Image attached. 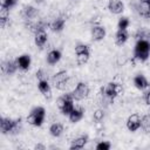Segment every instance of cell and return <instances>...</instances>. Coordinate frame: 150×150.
I'll list each match as a JSON object with an SVG mask.
<instances>
[{"label": "cell", "instance_id": "cell-23", "mask_svg": "<svg viewBox=\"0 0 150 150\" xmlns=\"http://www.w3.org/2000/svg\"><path fill=\"white\" fill-rule=\"evenodd\" d=\"M49 132L53 137H59L63 132V125L61 123H53L49 127Z\"/></svg>", "mask_w": 150, "mask_h": 150}, {"label": "cell", "instance_id": "cell-31", "mask_svg": "<svg viewBox=\"0 0 150 150\" xmlns=\"http://www.w3.org/2000/svg\"><path fill=\"white\" fill-rule=\"evenodd\" d=\"M36 77H38L39 80H47V79L45 77V74H43V70H42V69H40V70L36 71Z\"/></svg>", "mask_w": 150, "mask_h": 150}, {"label": "cell", "instance_id": "cell-4", "mask_svg": "<svg viewBox=\"0 0 150 150\" xmlns=\"http://www.w3.org/2000/svg\"><path fill=\"white\" fill-rule=\"evenodd\" d=\"M21 123V118H9V117H2L1 122H0V128L2 134H7V132H18L19 130V125Z\"/></svg>", "mask_w": 150, "mask_h": 150}, {"label": "cell", "instance_id": "cell-28", "mask_svg": "<svg viewBox=\"0 0 150 150\" xmlns=\"http://www.w3.org/2000/svg\"><path fill=\"white\" fill-rule=\"evenodd\" d=\"M149 35H150V32H149L148 29H145V28H141V29L137 32L136 38L139 40V39H144V38H146V36H149Z\"/></svg>", "mask_w": 150, "mask_h": 150}, {"label": "cell", "instance_id": "cell-19", "mask_svg": "<svg viewBox=\"0 0 150 150\" xmlns=\"http://www.w3.org/2000/svg\"><path fill=\"white\" fill-rule=\"evenodd\" d=\"M134 84H135V87H136L137 89L143 90V89H145V88L149 86V82H148V80L145 79V76H143V75H137V76H135V79H134Z\"/></svg>", "mask_w": 150, "mask_h": 150}, {"label": "cell", "instance_id": "cell-10", "mask_svg": "<svg viewBox=\"0 0 150 150\" xmlns=\"http://www.w3.org/2000/svg\"><path fill=\"white\" fill-rule=\"evenodd\" d=\"M38 88H39V90L41 91V94L47 100H50L52 98V88H50V84L48 83V80H39Z\"/></svg>", "mask_w": 150, "mask_h": 150}, {"label": "cell", "instance_id": "cell-32", "mask_svg": "<svg viewBox=\"0 0 150 150\" xmlns=\"http://www.w3.org/2000/svg\"><path fill=\"white\" fill-rule=\"evenodd\" d=\"M8 20V15H5V16H0V23H1V27L4 28L6 26V22Z\"/></svg>", "mask_w": 150, "mask_h": 150}, {"label": "cell", "instance_id": "cell-34", "mask_svg": "<svg viewBox=\"0 0 150 150\" xmlns=\"http://www.w3.org/2000/svg\"><path fill=\"white\" fill-rule=\"evenodd\" d=\"M34 149H42V150H45V149H46V146H45V145H42V144H36V145L34 146Z\"/></svg>", "mask_w": 150, "mask_h": 150}, {"label": "cell", "instance_id": "cell-9", "mask_svg": "<svg viewBox=\"0 0 150 150\" xmlns=\"http://www.w3.org/2000/svg\"><path fill=\"white\" fill-rule=\"evenodd\" d=\"M127 128L130 130V131H136L141 128V117L138 114H132L128 117L127 120Z\"/></svg>", "mask_w": 150, "mask_h": 150}, {"label": "cell", "instance_id": "cell-15", "mask_svg": "<svg viewBox=\"0 0 150 150\" xmlns=\"http://www.w3.org/2000/svg\"><path fill=\"white\" fill-rule=\"evenodd\" d=\"M128 38H129V34H128L127 29H118L115 35V43L117 46H122L123 43L127 42Z\"/></svg>", "mask_w": 150, "mask_h": 150}, {"label": "cell", "instance_id": "cell-21", "mask_svg": "<svg viewBox=\"0 0 150 150\" xmlns=\"http://www.w3.org/2000/svg\"><path fill=\"white\" fill-rule=\"evenodd\" d=\"M60 59H61V53H60V50H57V49L50 50V52L48 53V55H47V62H48L49 64H55V63H57V62L60 61Z\"/></svg>", "mask_w": 150, "mask_h": 150}, {"label": "cell", "instance_id": "cell-11", "mask_svg": "<svg viewBox=\"0 0 150 150\" xmlns=\"http://www.w3.org/2000/svg\"><path fill=\"white\" fill-rule=\"evenodd\" d=\"M108 9L112 14H121L124 9V5L121 0H109L108 2Z\"/></svg>", "mask_w": 150, "mask_h": 150}, {"label": "cell", "instance_id": "cell-7", "mask_svg": "<svg viewBox=\"0 0 150 150\" xmlns=\"http://www.w3.org/2000/svg\"><path fill=\"white\" fill-rule=\"evenodd\" d=\"M122 86L120 83L116 82H109L105 88H104V94L107 97H109L110 100H114L115 97H117L121 93H122Z\"/></svg>", "mask_w": 150, "mask_h": 150}, {"label": "cell", "instance_id": "cell-30", "mask_svg": "<svg viewBox=\"0 0 150 150\" xmlns=\"http://www.w3.org/2000/svg\"><path fill=\"white\" fill-rule=\"evenodd\" d=\"M103 116H104V114H103L102 110H96V111L94 112V120H95V121H101V120L103 118Z\"/></svg>", "mask_w": 150, "mask_h": 150}, {"label": "cell", "instance_id": "cell-13", "mask_svg": "<svg viewBox=\"0 0 150 150\" xmlns=\"http://www.w3.org/2000/svg\"><path fill=\"white\" fill-rule=\"evenodd\" d=\"M18 67H19V66H18L16 60H15V61L8 60V61H6V62L2 64V70H4L7 75H12V74H14V73L16 71Z\"/></svg>", "mask_w": 150, "mask_h": 150}, {"label": "cell", "instance_id": "cell-36", "mask_svg": "<svg viewBox=\"0 0 150 150\" xmlns=\"http://www.w3.org/2000/svg\"><path fill=\"white\" fill-rule=\"evenodd\" d=\"M36 1H38V0H36Z\"/></svg>", "mask_w": 150, "mask_h": 150}, {"label": "cell", "instance_id": "cell-33", "mask_svg": "<svg viewBox=\"0 0 150 150\" xmlns=\"http://www.w3.org/2000/svg\"><path fill=\"white\" fill-rule=\"evenodd\" d=\"M144 100H145V103H146L148 105H150V91H148V93L145 94Z\"/></svg>", "mask_w": 150, "mask_h": 150}, {"label": "cell", "instance_id": "cell-35", "mask_svg": "<svg viewBox=\"0 0 150 150\" xmlns=\"http://www.w3.org/2000/svg\"><path fill=\"white\" fill-rule=\"evenodd\" d=\"M141 2H144V4H146V5H149V7H150V0H139Z\"/></svg>", "mask_w": 150, "mask_h": 150}, {"label": "cell", "instance_id": "cell-1", "mask_svg": "<svg viewBox=\"0 0 150 150\" xmlns=\"http://www.w3.org/2000/svg\"><path fill=\"white\" fill-rule=\"evenodd\" d=\"M150 55V42L145 39H139L136 42L134 56L139 61H146Z\"/></svg>", "mask_w": 150, "mask_h": 150}, {"label": "cell", "instance_id": "cell-25", "mask_svg": "<svg viewBox=\"0 0 150 150\" xmlns=\"http://www.w3.org/2000/svg\"><path fill=\"white\" fill-rule=\"evenodd\" d=\"M141 128H143L144 131L150 130V115H144L141 117Z\"/></svg>", "mask_w": 150, "mask_h": 150}, {"label": "cell", "instance_id": "cell-20", "mask_svg": "<svg viewBox=\"0 0 150 150\" xmlns=\"http://www.w3.org/2000/svg\"><path fill=\"white\" fill-rule=\"evenodd\" d=\"M64 25H66V19H63V18H57V19H55V20L50 23V28H52L53 32L59 33V32H61V30L64 28Z\"/></svg>", "mask_w": 150, "mask_h": 150}, {"label": "cell", "instance_id": "cell-14", "mask_svg": "<svg viewBox=\"0 0 150 150\" xmlns=\"http://www.w3.org/2000/svg\"><path fill=\"white\" fill-rule=\"evenodd\" d=\"M22 16L26 19V20H32V19H34L36 15H38V9L35 8V7H33V6H25L23 8H22Z\"/></svg>", "mask_w": 150, "mask_h": 150}, {"label": "cell", "instance_id": "cell-6", "mask_svg": "<svg viewBox=\"0 0 150 150\" xmlns=\"http://www.w3.org/2000/svg\"><path fill=\"white\" fill-rule=\"evenodd\" d=\"M75 54H76L77 63L79 64H83L89 60L90 49H89V47L87 45H77L75 47Z\"/></svg>", "mask_w": 150, "mask_h": 150}, {"label": "cell", "instance_id": "cell-17", "mask_svg": "<svg viewBox=\"0 0 150 150\" xmlns=\"http://www.w3.org/2000/svg\"><path fill=\"white\" fill-rule=\"evenodd\" d=\"M83 114H84V111H83V109L82 108H74L73 109V111L69 114V121L71 122V123H77L79 121H81L82 120V117H83Z\"/></svg>", "mask_w": 150, "mask_h": 150}, {"label": "cell", "instance_id": "cell-8", "mask_svg": "<svg viewBox=\"0 0 150 150\" xmlns=\"http://www.w3.org/2000/svg\"><path fill=\"white\" fill-rule=\"evenodd\" d=\"M71 94H73L74 100H77V101L83 100L89 95V87L84 82H79Z\"/></svg>", "mask_w": 150, "mask_h": 150}, {"label": "cell", "instance_id": "cell-16", "mask_svg": "<svg viewBox=\"0 0 150 150\" xmlns=\"http://www.w3.org/2000/svg\"><path fill=\"white\" fill-rule=\"evenodd\" d=\"M16 62H18V66H19L20 69L27 70L30 66V56L27 55V54H23V55H21L16 59Z\"/></svg>", "mask_w": 150, "mask_h": 150}, {"label": "cell", "instance_id": "cell-3", "mask_svg": "<svg viewBox=\"0 0 150 150\" xmlns=\"http://www.w3.org/2000/svg\"><path fill=\"white\" fill-rule=\"evenodd\" d=\"M45 116H46L45 108L43 107H36L27 116V121L34 127H40V125H42V123L45 121Z\"/></svg>", "mask_w": 150, "mask_h": 150}, {"label": "cell", "instance_id": "cell-24", "mask_svg": "<svg viewBox=\"0 0 150 150\" xmlns=\"http://www.w3.org/2000/svg\"><path fill=\"white\" fill-rule=\"evenodd\" d=\"M138 12H139V14L143 18L150 19V7H149V5H146L144 2H141L139 4V7H138Z\"/></svg>", "mask_w": 150, "mask_h": 150}, {"label": "cell", "instance_id": "cell-2", "mask_svg": "<svg viewBox=\"0 0 150 150\" xmlns=\"http://www.w3.org/2000/svg\"><path fill=\"white\" fill-rule=\"evenodd\" d=\"M57 107L61 110L62 115H67L69 116V114L73 111L74 107V97L71 93H67L64 95H62L61 97H59L57 100Z\"/></svg>", "mask_w": 150, "mask_h": 150}, {"label": "cell", "instance_id": "cell-5", "mask_svg": "<svg viewBox=\"0 0 150 150\" xmlns=\"http://www.w3.org/2000/svg\"><path fill=\"white\" fill-rule=\"evenodd\" d=\"M68 80H69V77H68L67 71H66V70H60V71H57L56 74L53 75V77H52V83H53V86H54L56 89L63 90V89H66V87H67Z\"/></svg>", "mask_w": 150, "mask_h": 150}, {"label": "cell", "instance_id": "cell-18", "mask_svg": "<svg viewBox=\"0 0 150 150\" xmlns=\"http://www.w3.org/2000/svg\"><path fill=\"white\" fill-rule=\"evenodd\" d=\"M35 45L38 47H43L45 43L47 42V33L46 30H39L35 33V38H34Z\"/></svg>", "mask_w": 150, "mask_h": 150}, {"label": "cell", "instance_id": "cell-27", "mask_svg": "<svg viewBox=\"0 0 150 150\" xmlns=\"http://www.w3.org/2000/svg\"><path fill=\"white\" fill-rule=\"evenodd\" d=\"M16 4V0H2L1 2V7L6 8V9H11L12 7H14Z\"/></svg>", "mask_w": 150, "mask_h": 150}, {"label": "cell", "instance_id": "cell-12", "mask_svg": "<svg viewBox=\"0 0 150 150\" xmlns=\"http://www.w3.org/2000/svg\"><path fill=\"white\" fill-rule=\"evenodd\" d=\"M105 36V29L102 26H93L91 28V38L95 41H101Z\"/></svg>", "mask_w": 150, "mask_h": 150}, {"label": "cell", "instance_id": "cell-22", "mask_svg": "<svg viewBox=\"0 0 150 150\" xmlns=\"http://www.w3.org/2000/svg\"><path fill=\"white\" fill-rule=\"evenodd\" d=\"M87 141H88V137H87V136H80V137L75 138V139L71 142L70 149H71V150H74V149H75V150H76V149H82V148L86 145Z\"/></svg>", "mask_w": 150, "mask_h": 150}, {"label": "cell", "instance_id": "cell-29", "mask_svg": "<svg viewBox=\"0 0 150 150\" xmlns=\"http://www.w3.org/2000/svg\"><path fill=\"white\" fill-rule=\"evenodd\" d=\"M110 143L107 142V141H103V142H100L97 145H96V149L97 150H109L110 149Z\"/></svg>", "mask_w": 150, "mask_h": 150}, {"label": "cell", "instance_id": "cell-26", "mask_svg": "<svg viewBox=\"0 0 150 150\" xmlns=\"http://www.w3.org/2000/svg\"><path fill=\"white\" fill-rule=\"evenodd\" d=\"M129 26V20L128 18H121L118 20V23H117V27L118 29H127Z\"/></svg>", "mask_w": 150, "mask_h": 150}]
</instances>
